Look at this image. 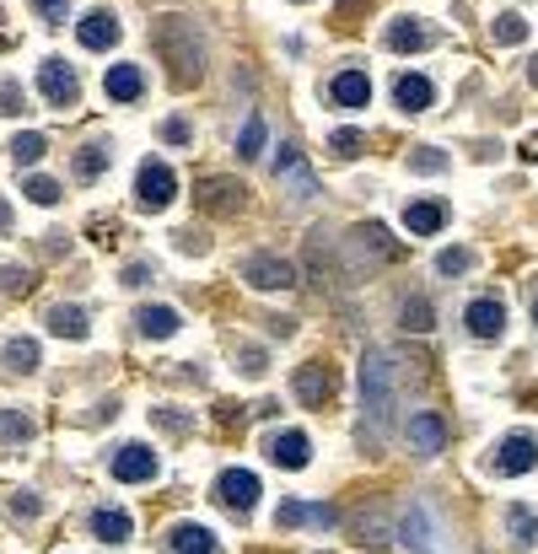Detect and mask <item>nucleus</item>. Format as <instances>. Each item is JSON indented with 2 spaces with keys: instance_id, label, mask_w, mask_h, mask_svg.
I'll return each instance as SVG.
<instances>
[{
  "instance_id": "1",
  "label": "nucleus",
  "mask_w": 538,
  "mask_h": 554,
  "mask_svg": "<svg viewBox=\"0 0 538 554\" xmlns=\"http://www.w3.org/2000/svg\"><path fill=\"white\" fill-rule=\"evenodd\" d=\"M361 409H366V442L383 447V436L393 431V415H399V366L388 350L361 356Z\"/></svg>"
},
{
  "instance_id": "2",
  "label": "nucleus",
  "mask_w": 538,
  "mask_h": 554,
  "mask_svg": "<svg viewBox=\"0 0 538 554\" xmlns=\"http://www.w3.org/2000/svg\"><path fill=\"white\" fill-rule=\"evenodd\" d=\"M151 48L162 54V65L172 70L178 86H194V81L205 75V38H199V27H194L189 16H178V11L156 16V27H151Z\"/></svg>"
},
{
  "instance_id": "3",
  "label": "nucleus",
  "mask_w": 538,
  "mask_h": 554,
  "mask_svg": "<svg viewBox=\"0 0 538 554\" xmlns=\"http://www.w3.org/2000/svg\"><path fill=\"white\" fill-rule=\"evenodd\" d=\"M172 194H178L172 167H167V162H140V172H135V205H140V210H167Z\"/></svg>"
},
{
  "instance_id": "4",
  "label": "nucleus",
  "mask_w": 538,
  "mask_h": 554,
  "mask_svg": "<svg viewBox=\"0 0 538 554\" xmlns=\"http://www.w3.org/2000/svg\"><path fill=\"white\" fill-rule=\"evenodd\" d=\"M243 280H248L253 291H291V286H296V269H291L280 253H253V259H243Z\"/></svg>"
},
{
  "instance_id": "5",
  "label": "nucleus",
  "mask_w": 538,
  "mask_h": 554,
  "mask_svg": "<svg viewBox=\"0 0 538 554\" xmlns=\"http://www.w3.org/2000/svg\"><path fill=\"white\" fill-rule=\"evenodd\" d=\"M38 92L49 97V108H75V97H81L75 70H70L65 59H43V65H38Z\"/></svg>"
},
{
  "instance_id": "6",
  "label": "nucleus",
  "mask_w": 538,
  "mask_h": 554,
  "mask_svg": "<svg viewBox=\"0 0 538 554\" xmlns=\"http://www.w3.org/2000/svg\"><path fill=\"white\" fill-rule=\"evenodd\" d=\"M275 178L291 189V199H313V194H318V178H313V167L302 162V151H296L291 140H286L280 156H275Z\"/></svg>"
},
{
  "instance_id": "7",
  "label": "nucleus",
  "mask_w": 538,
  "mask_h": 554,
  "mask_svg": "<svg viewBox=\"0 0 538 554\" xmlns=\"http://www.w3.org/2000/svg\"><path fill=\"white\" fill-rule=\"evenodd\" d=\"M216 501H221L226 512L248 517V512H253V501H259V479H253L248 469H226V474L216 479Z\"/></svg>"
},
{
  "instance_id": "8",
  "label": "nucleus",
  "mask_w": 538,
  "mask_h": 554,
  "mask_svg": "<svg viewBox=\"0 0 538 554\" xmlns=\"http://www.w3.org/2000/svg\"><path fill=\"white\" fill-rule=\"evenodd\" d=\"M194 194H199V205H205L210 215H237L248 189H243L237 178H199V189H194Z\"/></svg>"
},
{
  "instance_id": "9",
  "label": "nucleus",
  "mask_w": 538,
  "mask_h": 554,
  "mask_svg": "<svg viewBox=\"0 0 538 554\" xmlns=\"http://www.w3.org/2000/svg\"><path fill=\"white\" fill-rule=\"evenodd\" d=\"M291 388H296V399H302L307 409H323V404L334 399V372H329V366H318V361H307V366H296Z\"/></svg>"
},
{
  "instance_id": "10",
  "label": "nucleus",
  "mask_w": 538,
  "mask_h": 554,
  "mask_svg": "<svg viewBox=\"0 0 538 554\" xmlns=\"http://www.w3.org/2000/svg\"><path fill=\"white\" fill-rule=\"evenodd\" d=\"M463 323H469L474 339H501V334H507V307H501L496 296H474L469 312H463Z\"/></svg>"
},
{
  "instance_id": "11",
  "label": "nucleus",
  "mask_w": 538,
  "mask_h": 554,
  "mask_svg": "<svg viewBox=\"0 0 538 554\" xmlns=\"http://www.w3.org/2000/svg\"><path fill=\"white\" fill-rule=\"evenodd\" d=\"M113 479H119V485H140V479H156V453H151V447H140V442L119 447V453H113Z\"/></svg>"
},
{
  "instance_id": "12",
  "label": "nucleus",
  "mask_w": 538,
  "mask_h": 554,
  "mask_svg": "<svg viewBox=\"0 0 538 554\" xmlns=\"http://www.w3.org/2000/svg\"><path fill=\"white\" fill-rule=\"evenodd\" d=\"M528 469H538V442L517 431V436H507V442H501V453H496V474L517 479V474H528Z\"/></svg>"
},
{
  "instance_id": "13",
  "label": "nucleus",
  "mask_w": 538,
  "mask_h": 554,
  "mask_svg": "<svg viewBox=\"0 0 538 554\" xmlns=\"http://www.w3.org/2000/svg\"><path fill=\"white\" fill-rule=\"evenodd\" d=\"M410 447H415L420 458H437V453L447 447V420H442V415H431V409L410 415Z\"/></svg>"
},
{
  "instance_id": "14",
  "label": "nucleus",
  "mask_w": 538,
  "mask_h": 554,
  "mask_svg": "<svg viewBox=\"0 0 538 554\" xmlns=\"http://www.w3.org/2000/svg\"><path fill=\"white\" fill-rule=\"evenodd\" d=\"M329 97H334V108H345V113L366 108V102H372V81H366V70H340V75L329 81Z\"/></svg>"
},
{
  "instance_id": "15",
  "label": "nucleus",
  "mask_w": 538,
  "mask_h": 554,
  "mask_svg": "<svg viewBox=\"0 0 538 554\" xmlns=\"http://www.w3.org/2000/svg\"><path fill=\"white\" fill-rule=\"evenodd\" d=\"M269 458H275L280 469H307V463H313V442H307L302 431H275V436H269Z\"/></svg>"
},
{
  "instance_id": "16",
  "label": "nucleus",
  "mask_w": 538,
  "mask_h": 554,
  "mask_svg": "<svg viewBox=\"0 0 538 554\" xmlns=\"http://www.w3.org/2000/svg\"><path fill=\"white\" fill-rule=\"evenodd\" d=\"M404 226L415 237H437L447 226V205L442 199H415V205H404Z\"/></svg>"
},
{
  "instance_id": "17",
  "label": "nucleus",
  "mask_w": 538,
  "mask_h": 554,
  "mask_svg": "<svg viewBox=\"0 0 538 554\" xmlns=\"http://www.w3.org/2000/svg\"><path fill=\"white\" fill-rule=\"evenodd\" d=\"M119 32H124V27H119V16H113V11H92V16L75 27V38H81L86 48H113V43H119Z\"/></svg>"
},
{
  "instance_id": "18",
  "label": "nucleus",
  "mask_w": 538,
  "mask_h": 554,
  "mask_svg": "<svg viewBox=\"0 0 538 554\" xmlns=\"http://www.w3.org/2000/svg\"><path fill=\"white\" fill-rule=\"evenodd\" d=\"M102 92H108L113 102H135V97L146 92V75H140V65H108V75H102Z\"/></svg>"
},
{
  "instance_id": "19",
  "label": "nucleus",
  "mask_w": 538,
  "mask_h": 554,
  "mask_svg": "<svg viewBox=\"0 0 538 554\" xmlns=\"http://www.w3.org/2000/svg\"><path fill=\"white\" fill-rule=\"evenodd\" d=\"M393 97H399L404 113H426V108L437 102V86H431L426 75H399V81H393Z\"/></svg>"
},
{
  "instance_id": "20",
  "label": "nucleus",
  "mask_w": 538,
  "mask_h": 554,
  "mask_svg": "<svg viewBox=\"0 0 538 554\" xmlns=\"http://www.w3.org/2000/svg\"><path fill=\"white\" fill-rule=\"evenodd\" d=\"M167 550L172 554H216V539H210V528H199V523H178V528L167 533Z\"/></svg>"
},
{
  "instance_id": "21",
  "label": "nucleus",
  "mask_w": 538,
  "mask_h": 554,
  "mask_svg": "<svg viewBox=\"0 0 538 554\" xmlns=\"http://www.w3.org/2000/svg\"><path fill=\"white\" fill-rule=\"evenodd\" d=\"M178 323H183V318H178L172 307H140V312H135V329H140L146 339H172Z\"/></svg>"
},
{
  "instance_id": "22",
  "label": "nucleus",
  "mask_w": 538,
  "mask_h": 554,
  "mask_svg": "<svg viewBox=\"0 0 538 554\" xmlns=\"http://www.w3.org/2000/svg\"><path fill=\"white\" fill-rule=\"evenodd\" d=\"M356 533H361V544H393V539H399L393 523H388V506H383V501H372V512L356 517Z\"/></svg>"
},
{
  "instance_id": "23",
  "label": "nucleus",
  "mask_w": 538,
  "mask_h": 554,
  "mask_svg": "<svg viewBox=\"0 0 538 554\" xmlns=\"http://www.w3.org/2000/svg\"><path fill=\"white\" fill-rule=\"evenodd\" d=\"M426 43H431V27H420V16H399V22L388 27V48H399V54L426 48Z\"/></svg>"
},
{
  "instance_id": "24",
  "label": "nucleus",
  "mask_w": 538,
  "mask_h": 554,
  "mask_svg": "<svg viewBox=\"0 0 538 554\" xmlns=\"http://www.w3.org/2000/svg\"><path fill=\"white\" fill-rule=\"evenodd\" d=\"M399 539H404L410 550H426V544H431V517H426L420 501H410V512H404V523H399Z\"/></svg>"
},
{
  "instance_id": "25",
  "label": "nucleus",
  "mask_w": 538,
  "mask_h": 554,
  "mask_svg": "<svg viewBox=\"0 0 538 554\" xmlns=\"http://www.w3.org/2000/svg\"><path fill=\"white\" fill-rule=\"evenodd\" d=\"M0 366H5V372H16V377L38 372V345H32V339H11V345L0 350Z\"/></svg>"
},
{
  "instance_id": "26",
  "label": "nucleus",
  "mask_w": 538,
  "mask_h": 554,
  "mask_svg": "<svg viewBox=\"0 0 538 554\" xmlns=\"http://www.w3.org/2000/svg\"><path fill=\"white\" fill-rule=\"evenodd\" d=\"M507 528H512V539H517L523 550H534V544H538V512H534V506H523V501H517V506H507Z\"/></svg>"
},
{
  "instance_id": "27",
  "label": "nucleus",
  "mask_w": 538,
  "mask_h": 554,
  "mask_svg": "<svg viewBox=\"0 0 538 554\" xmlns=\"http://www.w3.org/2000/svg\"><path fill=\"white\" fill-rule=\"evenodd\" d=\"M92 533H97L102 544H124V539H129V517L102 506V512H92Z\"/></svg>"
},
{
  "instance_id": "28",
  "label": "nucleus",
  "mask_w": 538,
  "mask_h": 554,
  "mask_svg": "<svg viewBox=\"0 0 538 554\" xmlns=\"http://www.w3.org/2000/svg\"><path fill=\"white\" fill-rule=\"evenodd\" d=\"M49 329H54L59 339H86V312H81V307H54V312H49Z\"/></svg>"
},
{
  "instance_id": "29",
  "label": "nucleus",
  "mask_w": 538,
  "mask_h": 554,
  "mask_svg": "<svg viewBox=\"0 0 538 554\" xmlns=\"http://www.w3.org/2000/svg\"><path fill=\"white\" fill-rule=\"evenodd\" d=\"M43 151H49V140H43L38 129H27V135H16V140H11V162H16V167H32Z\"/></svg>"
},
{
  "instance_id": "30",
  "label": "nucleus",
  "mask_w": 538,
  "mask_h": 554,
  "mask_svg": "<svg viewBox=\"0 0 538 554\" xmlns=\"http://www.w3.org/2000/svg\"><path fill=\"white\" fill-rule=\"evenodd\" d=\"M264 135H269V129H264V119H259V113H248V124H243V140H237V156H243V162H253V156L264 151Z\"/></svg>"
},
{
  "instance_id": "31",
  "label": "nucleus",
  "mask_w": 538,
  "mask_h": 554,
  "mask_svg": "<svg viewBox=\"0 0 538 554\" xmlns=\"http://www.w3.org/2000/svg\"><path fill=\"white\" fill-rule=\"evenodd\" d=\"M102 167H108V145H81V151H75V178L92 183Z\"/></svg>"
},
{
  "instance_id": "32",
  "label": "nucleus",
  "mask_w": 538,
  "mask_h": 554,
  "mask_svg": "<svg viewBox=\"0 0 538 554\" xmlns=\"http://www.w3.org/2000/svg\"><path fill=\"white\" fill-rule=\"evenodd\" d=\"M490 32H496V43H523V38H528V22H523L517 11H501Z\"/></svg>"
},
{
  "instance_id": "33",
  "label": "nucleus",
  "mask_w": 538,
  "mask_h": 554,
  "mask_svg": "<svg viewBox=\"0 0 538 554\" xmlns=\"http://www.w3.org/2000/svg\"><path fill=\"white\" fill-rule=\"evenodd\" d=\"M447 162H453V156H447V151H437V145L410 151V167H415V172H426V178H431V172H447Z\"/></svg>"
},
{
  "instance_id": "34",
  "label": "nucleus",
  "mask_w": 538,
  "mask_h": 554,
  "mask_svg": "<svg viewBox=\"0 0 538 554\" xmlns=\"http://www.w3.org/2000/svg\"><path fill=\"white\" fill-rule=\"evenodd\" d=\"M399 318H404V329H410V334H426V329H431V302H426V296H410Z\"/></svg>"
},
{
  "instance_id": "35",
  "label": "nucleus",
  "mask_w": 538,
  "mask_h": 554,
  "mask_svg": "<svg viewBox=\"0 0 538 554\" xmlns=\"http://www.w3.org/2000/svg\"><path fill=\"white\" fill-rule=\"evenodd\" d=\"M22 194H27L32 205H54V199H59V183H54V178H27Z\"/></svg>"
},
{
  "instance_id": "36",
  "label": "nucleus",
  "mask_w": 538,
  "mask_h": 554,
  "mask_svg": "<svg viewBox=\"0 0 538 554\" xmlns=\"http://www.w3.org/2000/svg\"><path fill=\"white\" fill-rule=\"evenodd\" d=\"M437 269H442V275H469V269H474V253H469V248H447V253L437 259Z\"/></svg>"
},
{
  "instance_id": "37",
  "label": "nucleus",
  "mask_w": 538,
  "mask_h": 554,
  "mask_svg": "<svg viewBox=\"0 0 538 554\" xmlns=\"http://www.w3.org/2000/svg\"><path fill=\"white\" fill-rule=\"evenodd\" d=\"M0 291H5V296H27V291H32V275L16 269V264H5V269H0Z\"/></svg>"
},
{
  "instance_id": "38",
  "label": "nucleus",
  "mask_w": 538,
  "mask_h": 554,
  "mask_svg": "<svg viewBox=\"0 0 538 554\" xmlns=\"http://www.w3.org/2000/svg\"><path fill=\"white\" fill-rule=\"evenodd\" d=\"M0 436H5V442H27V436H32V420L16 415V409H5V415H0Z\"/></svg>"
},
{
  "instance_id": "39",
  "label": "nucleus",
  "mask_w": 538,
  "mask_h": 554,
  "mask_svg": "<svg viewBox=\"0 0 538 554\" xmlns=\"http://www.w3.org/2000/svg\"><path fill=\"white\" fill-rule=\"evenodd\" d=\"M237 366H243L248 377H264V372H269V356H264L259 345H243V350H237Z\"/></svg>"
},
{
  "instance_id": "40",
  "label": "nucleus",
  "mask_w": 538,
  "mask_h": 554,
  "mask_svg": "<svg viewBox=\"0 0 538 554\" xmlns=\"http://www.w3.org/2000/svg\"><path fill=\"white\" fill-rule=\"evenodd\" d=\"M22 102H27V97H22V81H11V75H0V113L11 119V113H22Z\"/></svg>"
},
{
  "instance_id": "41",
  "label": "nucleus",
  "mask_w": 538,
  "mask_h": 554,
  "mask_svg": "<svg viewBox=\"0 0 538 554\" xmlns=\"http://www.w3.org/2000/svg\"><path fill=\"white\" fill-rule=\"evenodd\" d=\"M361 145H366V140H361L356 129H334V140H329V151H334V156H356Z\"/></svg>"
},
{
  "instance_id": "42",
  "label": "nucleus",
  "mask_w": 538,
  "mask_h": 554,
  "mask_svg": "<svg viewBox=\"0 0 538 554\" xmlns=\"http://www.w3.org/2000/svg\"><path fill=\"white\" fill-rule=\"evenodd\" d=\"M32 11H38L49 27H59V22L70 16V0H32Z\"/></svg>"
},
{
  "instance_id": "43",
  "label": "nucleus",
  "mask_w": 538,
  "mask_h": 554,
  "mask_svg": "<svg viewBox=\"0 0 538 554\" xmlns=\"http://www.w3.org/2000/svg\"><path fill=\"white\" fill-rule=\"evenodd\" d=\"M43 512V501L32 496V490H22V496H11V517H38Z\"/></svg>"
},
{
  "instance_id": "44",
  "label": "nucleus",
  "mask_w": 538,
  "mask_h": 554,
  "mask_svg": "<svg viewBox=\"0 0 538 554\" xmlns=\"http://www.w3.org/2000/svg\"><path fill=\"white\" fill-rule=\"evenodd\" d=\"M307 523H313V528H334V523H340V512H334L329 501H313V506H307Z\"/></svg>"
},
{
  "instance_id": "45",
  "label": "nucleus",
  "mask_w": 538,
  "mask_h": 554,
  "mask_svg": "<svg viewBox=\"0 0 538 554\" xmlns=\"http://www.w3.org/2000/svg\"><path fill=\"white\" fill-rule=\"evenodd\" d=\"M162 140H172V145H189V124H183V119H167V124H162Z\"/></svg>"
},
{
  "instance_id": "46",
  "label": "nucleus",
  "mask_w": 538,
  "mask_h": 554,
  "mask_svg": "<svg viewBox=\"0 0 538 554\" xmlns=\"http://www.w3.org/2000/svg\"><path fill=\"white\" fill-rule=\"evenodd\" d=\"M146 280H151V269H146V264H129V269H124V286H129V291H135V286H146Z\"/></svg>"
},
{
  "instance_id": "47",
  "label": "nucleus",
  "mask_w": 538,
  "mask_h": 554,
  "mask_svg": "<svg viewBox=\"0 0 538 554\" xmlns=\"http://www.w3.org/2000/svg\"><path fill=\"white\" fill-rule=\"evenodd\" d=\"M269 334H280V339H291V334H296V323H291V318H269Z\"/></svg>"
},
{
  "instance_id": "48",
  "label": "nucleus",
  "mask_w": 538,
  "mask_h": 554,
  "mask_svg": "<svg viewBox=\"0 0 538 554\" xmlns=\"http://www.w3.org/2000/svg\"><path fill=\"white\" fill-rule=\"evenodd\" d=\"M156 420H162L167 431H183V426H189V420H183V415H172V409H156Z\"/></svg>"
},
{
  "instance_id": "49",
  "label": "nucleus",
  "mask_w": 538,
  "mask_h": 554,
  "mask_svg": "<svg viewBox=\"0 0 538 554\" xmlns=\"http://www.w3.org/2000/svg\"><path fill=\"white\" fill-rule=\"evenodd\" d=\"M0 226H11V205L5 199H0Z\"/></svg>"
},
{
  "instance_id": "50",
  "label": "nucleus",
  "mask_w": 538,
  "mask_h": 554,
  "mask_svg": "<svg viewBox=\"0 0 538 554\" xmlns=\"http://www.w3.org/2000/svg\"><path fill=\"white\" fill-rule=\"evenodd\" d=\"M528 81H534V86H538V54H534V59H528Z\"/></svg>"
},
{
  "instance_id": "51",
  "label": "nucleus",
  "mask_w": 538,
  "mask_h": 554,
  "mask_svg": "<svg viewBox=\"0 0 538 554\" xmlns=\"http://www.w3.org/2000/svg\"><path fill=\"white\" fill-rule=\"evenodd\" d=\"M528 156H538V135H534V140H528Z\"/></svg>"
},
{
  "instance_id": "52",
  "label": "nucleus",
  "mask_w": 538,
  "mask_h": 554,
  "mask_svg": "<svg viewBox=\"0 0 538 554\" xmlns=\"http://www.w3.org/2000/svg\"><path fill=\"white\" fill-rule=\"evenodd\" d=\"M534 323H538V296H534Z\"/></svg>"
}]
</instances>
